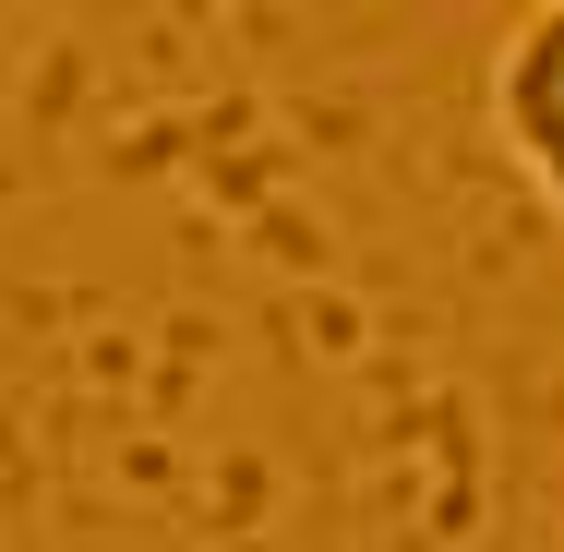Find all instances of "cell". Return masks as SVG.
Listing matches in <instances>:
<instances>
[{"label": "cell", "mask_w": 564, "mask_h": 552, "mask_svg": "<svg viewBox=\"0 0 564 552\" xmlns=\"http://www.w3.org/2000/svg\"><path fill=\"white\" fill-rule=\"evenodd\" d=\"M0 12H12V0H0Z\"/></svg>", "instance_id": "2"}, {"label": "cell", "mask_w": 564, "mask_h": 552, "mask_svg": "<svg viewBox=\"0 0 564 552\" xmlns=\"http://www.w3.org/2000/svg\"><path fill=\"white\" fill-rule=\"evenodd\" d=\"M492 132L517 156V181L564 217V0H529L492 48Z\"/></svg>", "instance_id": "1"}]
</instances>
